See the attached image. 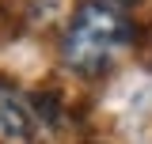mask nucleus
Wrapping results in <instances>:
<instances>
[{
    "instance_id": "1",
    "label": "nucleus",
    "mask_w": 152,
    "mask_h": 144,
    "mask_svg": "<svg viewBox=\"0 0 152 144\" xmlns=\"http://www.w3.org/2000/svg\"><path fill=\"white\" fill-rule=\"evenodd\" d=\"M133 42V23L110 0H88L76 8L69 31L61 38L65 65L80 76H99L110 68V61Z\"/></svg>"
},
{
    "instance_id": "2",
    "label": "nucleus",
    "mask_w": 152,
    "mask_h": 144,
    "mask_svg": "<svg viewBox=\"0 0 152 144\" xmlns=\"http://www.w3.org/2000/svg\"><path fill=\"white\" fill-rule=\"evenodd\" d=\"M31 133H34V121L27 103L0 80V144H31Z\"/></svg>"
}]
</instances>
